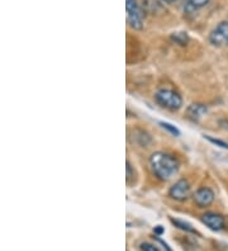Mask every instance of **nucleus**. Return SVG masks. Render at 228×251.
<instances>
[{"mask_svg": "<svg viewBox=\"0 0 228 251\" xmlns=\"http://www.w3.org/2000/svg\"><path fill=\"white\" fill-rule=\"evenodd\" d=\"M150 165H151L152 172L160 180H169L177 174L179 170V162L175 157H173L169 153L158 152L152 153L150 157Z\"/></svg>", "mask_w": 228, "mask_h": 251, "instance_id": "1", "label": "nucleus"}, {"mask_svg": "<svg viewBox=\"0 0 228 251\" xmlns=\"http://www.w3.org/2000/svg\"><path fill=\"white\" fill-rule=\"evenodd\" d=\"M155 99L161 107L170 110H177L181 108L182 99L177 92L170 89H160L156 92Z\"/></svg>", "mask_w": 228, "mask_h": 251, "instance_id": "2", "label": "nucleus"}, {"mask_svg": "<svg viewBox=\"0 0 228 251\" xmlns=\"http://www.w3.org/2000/svg\"><path fill=\"white\" fill-rule=\"evenodd\" d=\"M128 23L133 29H142L143 27V12L136 0H126Z\"/></svg>", "mask_w": 228, "mask_h": 251, "instance_id": "3", "label": "nucleus"}, {"mask_svg": "<svg viewBox=\"0 0 228 251\" xmlns=\"http://www.w3.org/2000/svg\"><path fill=\"white\" fill-rule=\"evenodd\" d=\"M209 42L214 46H228V22H222L209 34Z\"/></svg>", "mask_w": 228, "mask_h": 251, "instance_id": "4", "label": "nucleus"}, {"mask_svg": "<svg viewBox=\"0 0 228 251\" xmlns=\"http://www.w3.org/2000/svg\"><path fill=\"white\" fill-rule=\"evenodd\" d=\"M189 194H190V185H189V183L185 179L177 180L169 190V196L173 199H175V201H180V202L185 201L189 197Z\"/></svg>", "mask_w": 228, "mask_h": 251, "instance_id": "5", "label": "nucleus"}, {"mask_svg": "<svg viewBox=\"0 0 228 251\" xmlns=\"http://www.w3.org/2000/svg\"><path fill=\"white\" fill-rule=\"evenodd\" d=\"M193 198H194V202L203 208V207H208V205L212 204L213 201H214V193H213L212 189L204 187L198 189Z\"/></svg>", "mask_w": 228, "mask_h": 251, "instance_id": "6", "label": "nucleus"}, {"mask_svg": "<svg viewBox=\"0 0 228 251\" xmlns=\"http://www.w3.org/2000/svg\"><path fill=\"white\" fill-rule=\"evenodd\" d=\"M203 224L207 227H209L210 230L213 231H221L225 227V218L221 215H217V213H205L202 217Z\"/></svg>", "mask_w": 228, "mask_h": 251, "instance_id": "7", "label": "nucleus"}, {"mask_svg": "<svg viewBox=\"0 0 228 251\" xmlns=\"http://www.w3.org/2000/svg\"><path fill=\"white\" fill-rule=\"evenodd\" d=\"M205 113H207V107L203 104H192L189 105L188 109H186L188 118L194 121V122H198Z\"/></svg>", "mask_w": 228, "mask_h": 251, "instance_id": "8", "label": "nucleus"}, {"mask_svg": "<svg viewBox=\"0 0 228 251\" xmlns=\"http://www.w3.org/2000/svg\"><path fill=\"white\" fill-rule=\"evenodd\" d=\"M143 9H146L150 13H156V10L161 9V5L157 0H142Z\"/></svg>", "mask_w": 228, "mask_h": 251, "instance_id": "9", "label": "nucleus"}, {"mask_svg": "<svg viewBox=\"0 0 228 251\" xmlns=\"http://www.w3.org/2000/svg\"><path fill=\"white\" fill-rule=\"evenodd\" d=\"M171 40L180 46H185L189 41V37L185 32H177V33L171 34Z\"/></svg>", "mask_w": 228, "mask_h": 251, "instance_id": "10", "label": "nucleus"}, {"mask_svg": "<svg viewBox=\"0 0 228 251\" xmlns=\"http://www.w3.org/2000/svg\"><path fill=\"white\" fill-rule=\"evenodd\" d=\"M171 224H174L177 227H179L180 230H184V231H188V232H194V228L192 227V225L185 222V221H181V220H174V218H170Z\"/></svg>", "mask_w": 228, "mask_h": 251, "instance_id": "11", "label": "nucleus"}, {"mask_svg": "<svg viewBox=\"0 0 228 251\" xmlns=\"http://www.w3.org/2000/svg\"><path fill=\"white\" fill-rule=\"evenodd\" d=\"M160 126H161L162 128L166 129L167 132H170L171 135L174 136H180V131L179 129L175 127L174 125H171V123H167V122H160Z\"/></svg>", "mask_w": 228, "mask_h": 251, "instance_id": "12", "label": "nucleus"}, {"mask_svg": "<svg viewBox=\"0 0 228 251\" xmlns=\"http://www.w3.org/2000/svg\"><path fill=\"white\" fill-rule=\"evenodd\" d=\"M204 138H207L208 141L212 142V144H214V145H217L218 147H222V149H228V144H227V142L222 141V140H218V138H213V137H210V136H208V135L204 136Z\"/></svg>", "mask_w": 228, "mask_h": 251, "instance_id": "13", "label": "nucleus"}, {"mask_svg": "<svg viewBox=\"0 0 228 251\" xmlns=\"http://www.w3.org/2000/svg\"><path fill=\"white\" fill-rule=\"evenodd\" d=\"M188 3L190 4L194 9H199V8H203V6L207 5V4L209 3V0H189Z\"/></svg>", "mask_w": 228, "mask_h": 251, "instance_id": "14", "label": "nucleus"}, {"mask_svg": "<svg viewBox=\"0 0 228 251\" xmlns=\"http://www.w3.org/2000/svg\"><path fill=\"white\" fill-rule=\"evenodd\" d=\"M141 250L142 251H160L158 250L157 246L152 245V244H150V242H143V244H141Z\"/></svg>", "mask_w": 228, "mask_h": 251, "instance_id": "15", "label": "nucleus"}, {"mask_svg": "<svg viewBox=\"0 0 228 251\" xmlns=\"http://www.w3.org/2000/svg\"><path fill=\"white\" fill-rule=\"evenodd\" d=\"M132 178V168H131V164L127 162V181H129V179Z\"/></svg>", "mask_w": 228, "mask_h": 251, "instance_id": "16", "label": "nucleus"}, {"mask_svg": "<svg viewBox=\"0 0 228 251\" xmlns=\"http://www.w3.org/2000/svg\"><path fill=\"white\" fill-rule=\"evenodd\" d=\"M155 231H156V232H157V233H161L162 231H164V228H162L161 226H157V227H156V228H155Z\"/></svg>", "mask_w": 228, "mask_h": 251, "instance_id": "17", "label": "nucleus"}, {"mask_svg": "<svg viewBox=\"0 0 228 251\" xmlns=\"http://www.w3.org/2000/svg\"><path fill=\"white\" fill-rule=\"evenodd\" d=\"M165 3H174V1H177V0H162Z\"/></svg>", "mask_w": 228, "mask_h": 251, "instance_id": "18", "label": "nucleus"}]
</instances>
